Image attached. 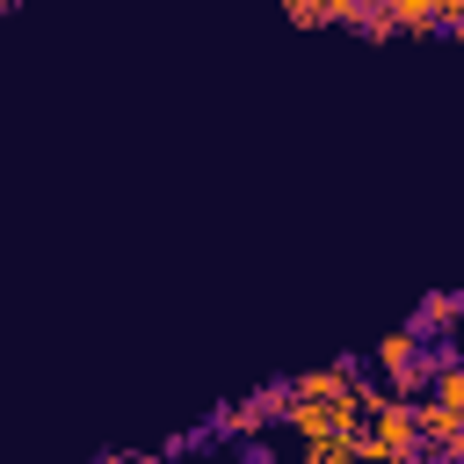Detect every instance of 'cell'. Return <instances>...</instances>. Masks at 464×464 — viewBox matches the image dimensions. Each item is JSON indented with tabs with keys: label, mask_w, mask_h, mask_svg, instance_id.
Returning <instances> with one entry per match:
<instances>
[{
	"label": "cell",
	"mask_w": 464,
	"mask_h": 464,
	"mask_svg": "<svg viewBox=\"0 0 464 464\" xmlns=\"http://www.w3.org/2000/svg\"><path fill=\"white\" fill-rule=\"evenodd\" d=\"M377 377H384V392H399V399H420L428 392V377H435V355H428V341L406 326V334H392V341H377Z\"/></svg>",
	"instance_id": "1"
},
{
	"label": "cell",
	"mask_w": 464,
	"mask_h": 464,
	"mask_svg": "<svg viewBox=\"0 0 464 464\" xmlns=\"http://www.w3.org/2000/svg\"><path fill=\"white\" fill-rule=\"evenodd\" d=\"M283 384H268V392H254V399H239V406H225L218 413V435H254V428H268V420H283Z\"/></svg>",
	"instance_id": "2"
},
{
	"label": "cell",
	"mask_w": 464,
	"mask_h": 464,
	"mask_svg": "<svg viewBox=\"0 0 464 464\" xmlns=\"http://www.w3.org/2000/svg\"><path fill=\"white\" fill-rule=\"evenodd\" d=\"M392 29H413V36H435V0H384Z\"/></svg>",
	"instance_id": "3"
},
{
	"label": "cell",
	"mask_w": 464,
	"mask_h": 464,
	"mask_svg": "<svg viewBox=\"0 0 464 464\" xmlns=\"http://www.w3.org/2000/svg\"><path fill=\"white\" fill-rule=\"evenodd\" d=\"M450 326H457V297H450V290H435V297L420 304V319H413V334L428 341V334H450Z\"/></svg>",
	"instance_id": "4"
},
{
	"label": "cell",
	"mask_w": 464,
	"mask_h": 464,
	"mask_svg": "<svg viewBox=\"0 0 464 464\" xmlns=\"http://www.w3.org/2000/svg\"><path fill=\"white\" fill-rule=\"evenodd\" d=\"M348 29H362L370 44H384V36H399V29H392V14H384V0H355V14H348Z\"/></svg>",
	"instance_id": "5"
},
{
	"label": "cell",
	"mask_w": 464,
	"mask_h": 464,
	"mask_svg": "<svg viewBox=\"0 0 464 464\" xmlns=\"http://www.w3.org/2000/svg\"><path fill=\"white\" fill-rule=\"evenodd\" d=\"M283 7H290V22H304V29L334 22V0H283Z\"/></svg>",
	"instance_id": "6"
},
{
	"label": "cell",
	"mask_w": 464,
	"mask_h": 464,
	"mask_svg": "<svg viewBox=\"0 0 464 464\" xmlns=\"http://www.w3.org/2000/svg\"><path fill=\"white\" fill-rule=\"evenodd\" d=\"M7 7H22V0H0V14H7Z\"/></svg>",
	"instance_id": "7"
}]
</instances>
